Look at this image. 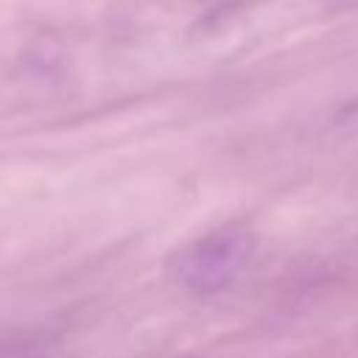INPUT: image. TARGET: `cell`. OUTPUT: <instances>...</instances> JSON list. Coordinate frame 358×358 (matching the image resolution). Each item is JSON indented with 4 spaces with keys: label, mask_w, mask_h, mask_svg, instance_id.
<instances>
[{
    "label": "cell",
    "mask_w": 358,
    "mask_h": 358,
    "mask_svg": "<svg viewBox=\"0 0 358 358\" xmlns=\"http://www.w3.org/2000/svg\"><path fill=\"white\" fill-rule=\"evenodd\" d=\"M255 249L257 232L246 221H227L176 246L165 260V280L193 296L218 294L238 280Z\"/></svg>",
    "instance_id": "1"
},
{
    "label": "cell",
    "mask_w": 358,
    "mask_h": 358,
    "mask_svg": "<svg viewBox=\"0 0 358 358\" xmlns=\"http://www.w3.org/2000/svg\"><path fill=\"white\" fill-rule=\"evenodd\" d=\"M22 358H34V355H22Z\"/></svg>",
    "instance_id": "2"
}]
</instances>
